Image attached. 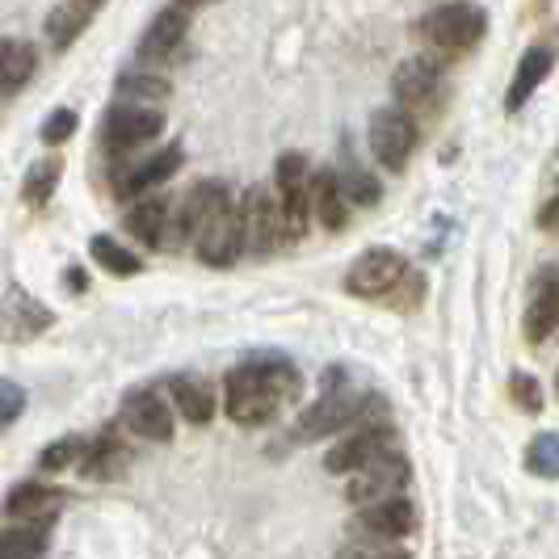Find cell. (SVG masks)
Instances as JSON below:
<instances>
[{
  "label": "cell",
  "mask_w": 559,
  "mask_h": 559,
  "mask_svg": "<svg viewBox=\"0 0 559 559\" xmlns=\"http://www.w3.org/2000/svg\"><path fill=\"white\" fill-rule=\"evenodd\" d=\"M299 388H304V379L286 358L278 354L249 358L227 374V417L236 425H265L278 417L286 400L299 395Z\"/></svg>",
  "instance_id": "6da1fadb"
},
{
  "label": "cell",
  "mask_w": 559,
  "mask_h": 559,
  "mask_svg": "<svg viewBox=\"0 0 559 559\" xmlns=\"http://www.w3.org/2000/svg\"><path fill=\"white\" fill-rule=\"evenodd\" d=\"M488 29L484 4H433L417 22V38L438 59H459L476 51Z\"/></svg>",
  "instance_id": "7a4b0ae2"
},
{
  "label": "cell",
  "mask_w": 559,
  "mask_h": 559,
  "mask_svg": "<svg viewBox=\"0 0 559 559\" xmlns=\"http://www.w3.org/2000/svg\"><path fill=\"white\" fill-rule=\"evenodd\" d=\"M370 404L374 400H366L362 392H349V388H341V370H329L324 374V395L299 413L295 420V442H320V438H329V433H341V429H349V425H358L366 420L370 413Z\"/></svg>",
  "instance_id": "3957f363"
},
{
  "label": "cell",
  "mask_w": 559,
  "mask_h": 559,
  "mask_svg": "<svg viewBox=\"0 0 559 559\" xmlns=\"http://www.w3.org/2000/svg\"><path fill=\"white\" fill-rule=\"evenodd\" d=\"M165 131V114L156 106H140V102H118L102 118V147L122 156V152H135L143 143H152Z\"/></svg>",
  "instance_id": "277c9868"
},
{
  "label": "cell",
  "mask_w": 559,
  "mask_h": 559,
  "mask_svg": "<svg viewBox=\"0 0 559 559\" xmlns=\"http://www.w3.org/2000/svg\"><path fill=\"white\" fill-rule=\"evenodd\" d=\"M392 93L404 114H433L447 97L442 63L433 59H404L392 72Z\"/></svg>",
  "instance_id": "5b68a950"
},
{
  "label": "cell",
  "mask_w": 559,
  "mask_h": 559,
  "mask_svg": "<svg viewBox=\"0 0 559 559\" xmlns=\"http://www.w3.org/2000/svg\"><path fill=\"white\" fill-rule=\"evenodd\" d=\"M408 278V261L395 249H366L349 274H345V290L358 295V299H383V295H395L400 282Z\"/></svg>",
  "instance_id": "8992f818"
},
{
  "label": "cell",
  "mask_w": 559,
  "mask_h": 559,
  "mask_svg": "<svg viewBox=\"0 0 559 559\" xmlns=\"http://www.w3.org/2000/svg\"><path fill=\"white\" fill-rule=\"evenodd\" d=\"M370 152L383 168L400 173L408 165V156L417 152V118L404 114L400 106L374 110V118H370Z\"/></svg>",
  "instance_id": "52a82bcc"
},
{
  "label": "cell",
  "mask_w": 559,
  "mask_h": 559,
  "mask_svg": "<svg viewBox=\"0 0 559 559\" xmlns=\"http://www.w3.org/2000/svg\"><path fill=\"white\" fill-rule=\"evenodd\" d=\"M345 531L354 534V543H395V538L417 531V504L408 501V497L366 504L362 513L349 518Z\"/></svg>",
  "instance_id": "ba28073f"
},
{
  "label": "cell",
  "mask_w": 559,
  "mask_h": 559,
  "mask_svg": "<svg viewBox=\"0 0 559 559\" xmlns=\"http://www.w3.org/2000/svg\"><path fill=\"white\" fill-rule=\"evenodd\" d=\"M240 219H245V252L265 257L286 240V219H282V202L265 194V186H252L240 202Z\"/></svg>",
  "instance_id": "9c48e42d"
},
{
  "label": "cell",
  "mask_w": 559,
  "mask_h": 559,
  "mask_svg": "<svg viewBox=\"0 0 559 559\" xmlns=\"http://www.w3.org/2000/svg\"><path fill=\"white\" fill-rule=\"evenodd\" d=\"M274 177H278V202H282V219H286V240H299V236L308 231V211H311L308 156L282 152Z\"/></svg>",
  "instance_id": "30bf717a"
},
{
  "label": "cell",
  "mask_w": 559,
  "mask_h": 559,
  "mask_svg": "<svg viewBox=\"0 0 559 559\" xmlns=\"http://www.w3.org/2000/svg\"><path fill=\"white\" fill-rule=\"evenodd\" d=\"M388 454H395V429L392 425H366L362 433H349V438H341L329 450L324 467L333 476H358V472H366L370 463H379Z\"/></svg>",
  "instance_id": "8fae6325"
},
{
  "label": "cell",
  "mask_w": 559,
  "mask_h": 559,
  "mask_svg": "<svg viewBox=\"0 0 559 559\" xmlns=\"http://www.w3.org/2000/svg\"><path fill=\"white\" fill-rule=\"evenodd\" d=\"M181 165H186L181 143H168L160 152H152V156H143V160H131V165L118 168V173H114V194L140 202V198H147L156 186H165Z\"/></svg>",
  "instance_id": "7c38bea8"
},
{
  "label": "cell",
  "mask_w": 559,
  "mask_h": 559,
  "mask_svg": "<svg viewBox=\"0 0 559 559\" xmlns=\"http://www.w3.org/2000/svg\"><path fill=\"white\" fill-rule=\"evenodd\" d=\"M404 484H408V463H404V454H388V459L370 463L366 472L349 476L345 497L366 509V504H379V501L400 497V488H404Z\"/></svg>",
  "instance_id": "4fadbf2b"
},
{
  "label": "cell",
  "mask_w": 559,
  "mask_h": 559,
  "mask_svg": "<svg viewBox=\"0 0 559 559\" xmlns=\"http://www.w3.org/2000/svg\"><path fill=\"white\" fill-rule=\"evenodd\" d=\"M194 249H198V261H202V265L227 270V265L245 252V219H240V206H231V211H224L219 219H211V224L202 227L194 240Z\"/></svg>",
  "instance_id": "5bb4252c"
},
{
  "label": "cell",
  "mask_w": 559,
  "mask_h": 559,
  "mask_svg": "<svg viewBox=\"0 0 559 559\" xmlns=\"http://www.w3.org/2000/svg\"><path fill=\"white\" fill-rule=\"evenodd\" d=\"M186 29H190V4H168L152 17V26L143 29L140 38V63H168L177 56V47L186 43Z\"/></svg>",
  "instance_id": "9a60e30c"
},
{
  "label": "cell",
  "mask_w": 559,
  "mask_h": 559,
  "mask_svg": "<svg viewBox=\"0 0 559 559\" xmlns=\"http://www.w3.org/2000/svg\"><path fill=\"white\" fill-rule=\"evenodd\" d=\"M122 420L131 425V433H140L147 442H168L173 438V413H168L165 395L135 388L122 395Z\"/></svg>",
  "instance_id": "2e32d148"
},
{
  "label": "cell",
  "mask_w": 559,
  "mask_h": 559,
  "mask_svg": "<svg viewBox=\"0 0 559 559\" xmlns=\"http://www.w3.org/2000/svg\"><path fill=\"white\" fill-rule=\"evenodd\" d=\"M559 324V261L543 265L534 278L531 308H526V341H543L551 336V329Z\"/></svg>",
  "instance_id": "e0dca14e"
},
{
  "label": "cell",
  "mask_w": 559,
  "mask_h": 559,
  "mask_svg": "<svg viewBox=\"0 0 559 559\" xmlns=\"http://www.w3.org/2000/svg\"><path fill=\"white\" fill-rule=\"evenodd\" d=\"M173 198H160V194H147L140 202H131V211H127V227H131V236L140 240L143 249H165V231H168V219H173Z\"/></svg>",
  "instance_id": "ac0fdd59"
},
{
  "label": "cell",
  "mask_w": 559,
  "mask_h": 559,
  "mask_svg": "<svg viewBox=\"0 0 559 559\" xmlns=\"http://www.w3.org/2000/svg\"><path fill=\"white\" fill-rule=\"evenodd\" d=\"M93 17H97V4H93V0H63V4H51V9H47V22H43L51 51H68Z\"/></svg>",
  "instance_id": "d6986e66"
},
{
  "label": "cell",
  "mask_w": 559,
  "mask_h": 559,
  "mask_svg": "<svg viewBox=\"0 0 559 559\" xmlns=\"http://www.w3.org/2000/svg\"><path fill=\"white\" fill-rule=\"evenodd\" d=\"M551 63H556V51L551 47H531L522 63H518V72H513V81H509V93H504V110L518 114L526 102L534 97V88L551 76Z\"/></svg>",
  "instance_id": "ffe728a7"
},
{
  "label": "cell",
  "mask_w": 559,
  "mask_h": 559,
  "mask_svg": "<svg viewBox=\"0 0 559 559\" xmlns=\"http://www.w3.org/2000/svg\"><path fill=\"white\" fill-rule=\"evenodd\" d=\"M59 504H63V492L56 488H43V484H22L9 492L4 501V513L13 522H56Z\"/></svg>",
  "instance_id": "44dd1931"
},
{
  "label": "cell",
  "mask_w": 559,
  "mask_h": 559,
  "mask_svg": "<svg viewBox=\"0 0 559 559\" xmlns=\"http://www.w3.org/2000/svg\"><path fill=\"white\" fill-rule=\"evenodd\" d=\"M168 400L177 404V413L190 425H206V420L215 417V395H211V388L198 374H173L168 379Z\"/></svg>",
  "instance_id": "7402d4cb"
},
{
  "label": "cell",
  "mask_w": 559,
  "mask_h": 559,
  "mask_svg": "<svg viewBox=\"0 0 559 559\" xmlns=\"http://www.w3.org/2000/svg\"><path fill=\"white\" fill-rule=\"evenodd\" d=\"M311 211H316V219L329 227V231H341L345 219H349V202H345L341 186H336L333 168H324V173L311 177Z\"/></svg>",
  "instance_id": "603a6c76"
},
{
  "label": "cell",
  "mask_w": 559,
  "mask_h": 559,
  "mask_svg": "<svg viewBox=\"0 0 559 559\" xmlns=\"http://www.w3.org/2000/svg\"><path fill=\"white\" fill-rule=\"evenodd\" d=\"M47 324H51V311L43 308L34 295H17V290H9V304H4V329H9V341L38 336Z\"/></svg>",
  "instance_id": "cb8c5ba5"
},
{
  "label": "cell",
  "mask_w": 559,
  "mask_h": 559,
  "mask_svg": "<svg viewBox=\"0 0 559 559\" xmlns=\"http://www.w3.org/2000/svg\"><path fill=\"white\" fill-rule=\"evenodd\" d=\"M336 186H341V194L345 202H354V206H379V198H383V186H379V177L362 168L349 152L341 156V165H336Z\"/></svg>",
  "instance_id": "d4e9b609"
},
{
  "label": "cell",
  "mask_w": 559,
  "mask_h": 559,
  "mask_svg": "<svg viewBox=\"0 0 559 559\" xmlns=\"http://www.w3.org/2000/svg\"><path fill=\"white\" fill-rule=\"evenodd\" d=\"M38 68V51L29 47L26 38H4L0 43V81H4V97H13L22 84H29Z\"/></svg>",
  "instance_id": "484cf974"
},
{
  "label": "cell",
  "mask_w": 559,
  "mask_h": 559,
  "mask_svg": "<svg viewBox=\"0 0 559 559\" xmlns=\"http://www.w3.org/2000/svg\"><path fill=\"white\" fill-rule=\"evenodd\" d=\"M122 467H127V447L114 438V433H102L93 447H88V454H84L81 472L88 479H114L122 476Z\"/></svg>",
  "instance_id": "4316f807"
},
{
  "label": "cell",
  "mask_w": 559,
  "mask_h": 559,
  "mask_svg": "<svg viewBox=\"0 0 559 559\" xmlns=\"http://www.w3.org/2000/svg\"><path fill=\"white\" fill-rule=\"evenodd\" d=\"M51 543V522H22V526H9L0 547L4 559H38Z\"/></svg>",
  "instance_id": "83f0119b"
},
{
  "label": "cell",
  "mask_w": 559,
  "mask_h": 559,
  "mask_svg": "<svg viewBox=\"0 0 559 559\" xmlns=\"http://www.w3.org/2000/svg\"><path fill=\"white\" fill-rule=\"evenodd\" d=\"M88 252H93V261H97L106 274H114V278H135L143 270L140 257L131 249H122L114 236H93V240H88Z\"/></svg>",
  "instance_id": "f1b7e54d"
},
{
  "label": "cell",
  "mask_w": 559,
  "mask_h": 559,
  "mask_svg": "<svg viewBox=\"0 0 559 559\" xmlns=\"http://www.w3.org/2000/svg\"><path fill=\"white\" fill-rule=\"evenodd\" d=\"M59 177H63V160L59 156H43L26 168V181H22V194H26L29 206H43L47 198L56 194Z\"/></svg>",
  "instance_id": "f546056e"
},
{
  "label": "cell",
  "mask_w": 559,
  "mask_h": 559,
  "mask_svg": "<svg viewBox=\"0 0 559 559\" xmlns=\"http://www.w3.org/2000/svg\"><path fill=\"white\" fill-rule=\"evenodd\" d=\"M526 472L538 479H559V429H543L526 447Z\"/></svg>",
  "instance_id": "4dcf8cb0"
},
{
  "label": "cell",
  "mask_w": 559,
  "mask_h": 559,
  "mask_svg": "<svg viewBox=\"0 0 559 559\" xmlns=\"http://www.w3.org/2000/svg\"><path fill=\"white\" fill-rule=\"evenodd\" d=\"M114 88H118V97H127V102H135V97H143V102H160V97H168L165 76H152V72H143V68L122 72V76L114 81Z\"/></svg>",
  "instance_id": "1f68e13d"
},
{
  "label": "cell",
  "mask_w": 559,
  "mask_h": 559,
  "mask_svg": "<svg viewBox=\"0 0 559 559\" xmlns=\"http://www.w3.org/2000/svg\"><path fill=\"white\" fill-rule=\"evenodd\" d=\"M84 454H88V442L76 438V433H68V438H59L51 447L38 454V467L43 472H63V467H81Z\"/></svg>",
  "instance_id": "d6a6232c"
},
{
  "label": "cell",
  "mask_w": 559,
  "mask_h": 559,
  "mask_svg": "<svg viewBox=\"0 0 559 559\" xmlns=\"http://www.w3.org/2000/svg\"><path fill=\"white\" fill-rule=\"evenodd\" d=\"M76 122H81V118H76V110H63V106H59V110H51L47 118H43V127H38V140L47 143V147H59V143L72 140Z\"/></svg>",
  "instance_id": "836d02e7"
},
{
  "label": "cell",
  "mask_w": 559,
  "mask_h": 559,
  "mask_svg": "<svg viewBox=\"0 0 559 559\" xmlns=\"http://www.w3.org/2000/svg\"><path fill=\"white\" fill-rule=\"evenodd\" d=\"M509 395L518 400L522 413H538V408H543V392H538L534 374H526V370H518V374L509 379Z\"/></svg>",
  "instance_id": "e575fe53"
},
{
  "label": "cell",
  "mask_w": 559,
  "mask_h": 559,
  "mask_svg": "<svg viewBox=\"0 0 559 559\" xmlns=\"http://www.w3.org/2000/svg\"><path fill=\"white\" fill-rule=\"evenodd\" d=\"M22 408H26V392H22L13 379H4V383H0V425L9 429L13 420L22 417Z\"/></svg>",
  "instance_id": "d590c367"
},
{
  "label": "cell",
  "mask_w": 559,
  "mask_h": 559,
  "mask_svg": "<svg viewBox=\"0 0 559 559\" xmlns=\"http://www.w3.org/2000/svg\"><path fill=\"white\" fill-rule=\"evenodd\" d=\"M341 559H413L408 551H400V547H388V543H354V547H345Z\"/></svg>",
  "instance_id": "8d00e7d4"
},
{
  "label": "cell",
  "mask_w": 559,
  "mask_h": 559,
  "mask_svg": "<svg viewBox=\"0 0 559 559\" xmlns=\"http://www.w3.org/2000/svg\"><path fill=\"white\" fill-rule=\"evenodd\" d=\"M538 224L547 227V231H559V194L551 198V202H547L543 211H538Z\"/></svg>",
  "instance_id": "74e56055"
},
{
  "label": "cell",
  "mask_w": 559,
  "mask_h": 559,
  "mask_svg": "<svg viewBox=\"0 0 559 559\" xmlns=\"http://www.w3.org/2000/svg\"><path fill=\"white\" fill-rule=\"evenodd\" d=\"M68 286H72V290H84V274H81V270H76V265L68 270Z\"/></svg>",
  "instance_id": "f35d334b"
},
{
  "label": "cell",
  "mask_w": 559,
  "mask_h": 559,
  "mask_svg": "<svg viewBox=\"0 0 559 559\" xmlns=\"http://www.w3.org/2000/svg\"><path fill=\"white\" fill-rule=\"evenodd\" d=\"M556 388H559V379H556Z\"/></svg>",
  "instance_id": "ab89813d"
}]
</instances>
